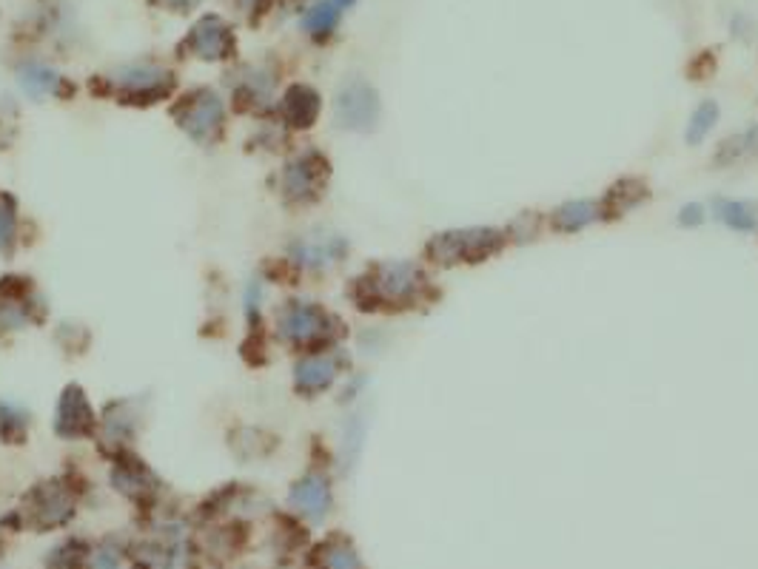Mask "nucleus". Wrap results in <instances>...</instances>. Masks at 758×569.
I'll list each match as a JSON object with an SVG mask.
<instances>
[{
    "instance_id": "1",
    "label": "nucleus",
    "mask_w": 758,
    "mask_h": 569,
    "mask_svg": "<svg viewBox=\"0 0 758 569\" xmlns=\"http://www.w3.org/2000/svg\"><path fill=\"white\" fill-rule=\"evenodd\" d=\"M502 248V233L494 228H471V231H454L437 237L431 245V253L437 262L454 265V262H482L491 253Z\"/></svg>"
},
{
    "instance_id": "2",
    "label": "nucleus",
    "mask_w": 758,
    "mask_h": 569,
    "mask_svg": "<svg viewBox=\"0 0 758 569\" xmlns=\"http://www.w3.org/2000/svg\"><path fill=\"white\" fill-rule=\"evenodd\" d=\"M599 213H601L599 203L573 200V203H565L553 213V228L556 231H581V228H588L590 223H596Z\"/></svg>"
},
{
    "instance_id": "3",
    "label": "nucleus",
    "mask_w": 758,
    "mask_h": 569,
    "mask_svg": "<svg viewBox=\"0 0 758 569\" xmlns=\"http://www.w3.org/2000/svg\"><path fill=\"white\" fill-rule=\"evenodd\" d=\"M340 111H342L351 123H371L374 114H377L374 91L368 89V86H351V89H345L342 103H340Z\"/></svg>"
},
{
    "instance_id": "4",
    "label": "nucleus",
    "mask_w": 758,
    "mask_h": 569,
    "mask_svg": "<svg viewBox=\"0 0 758 569\" xmlns=\"http://www.w3.org/2000/svg\"><path fill=\"white\" fill-rule=\"evenodd\" d=\"M715 217L724 225L735 231H755L758 228V211L747 203H733V200H718L715 203Z\"/></svg>"
},
{
    "instance_id": "5",
    "label": "nucleus",
    "mask_w": 758,
    "mask_h": 569,
    "mask_svg": "<svg viewBox=\"0 0 758 569\" xmlns=\"http://www.w3.org/2000/svg\"><path fill=\"white\" fill-rule=\"evenodd\" d=\"M225 29L220 21H214V17H208L206 24L197 26V32H194V43H197V49L206 54V57H217L223 52V43H225Z\"/></svg>"
},
{
    "instance_id": "6",
    "label": "nucleus",
    "mask_w": 758,
    "mask_h": 569,
    "mask_svg": "<svg viewBox=\"0 0 758 569\" xmlns=\"http://www.w3.org/2000/svg\"><path fill=\"white\" fill-rule=\"evenodd\" d=\"M718 120V106L713 100H705L702 106H698L690 117V128H687V143H702L705 137L713 131Z\"/></svg>"
},
{
    "instance_id": "7",
    "label": "nucleus",
    "mask_w": 758,
    "mask_h": 569,
    "mask_svg": "<svg viewBox=\"0 0 758 569\" xmlns=\"http://www.w3.org/2000/svg\"><path fill=\"white\" fill-rule=\"evenodd\" d=\"M337 6L331 4V0H325V4H320V6H314L311 9L308 14H305V29H311V32H317V34H322V32H331L334 29V24H337Z\"/></svg>"
},
{
    "instance_id": "8",
    "label": "nucleus",
    "mask_w": 758,
    "mask_h": 569,
    "mask_svg": "<svg viewBox=\"0 0 758 569\" xmlns=\"http://www.w3.org/2000/svg\"><path fill=\"white\" fill-rule=\"evenodd\" d=\"M682 223H685V225H698V223H702V208H698V205L685 208V211H682Z\"/></svg>"
},
{
    "instance_id": "9",
    "label": "nucleus",
    "mask_w": 758,
    "mask_h": 569,
    "mask_svg": "<svg viewBox=\"0 0 758 569\" xmlns=\"http://www.w3.org/2000/svg\"><path fill=\"white\" fill-rule=\"evenodd\" d=\"M331 4H334L337 9H342V6H351V4H354V0H331Z\"/></svg>"
},
{
    "instance_id": "10",
    "label": "nucleus",
    "mask_w": 758,
    "mask_h": 569,
    "mask_svg": "<svg viewBox=\"0 0 758 569\" xmlns=\"http://www.w3.org/2000/svg\"><path fill=\"white\" fill-rule=\"evenodd\" d=\"M174 4H191V0H174Z\"/></svg>"
}]
</instances>
